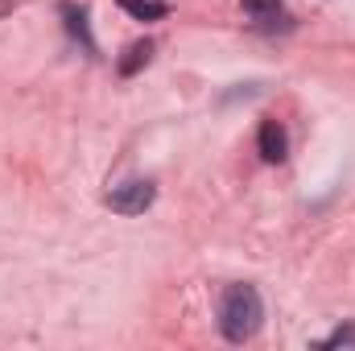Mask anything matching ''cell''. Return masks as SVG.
<instances>
[{"mask_svg": "<svg viewBox=\"0 0 355 351\" xmlns=\"http://www.w3.org/2000/svg\"><path fill=\"white\" fill-rule=\"evenodd\" d=\"M265 323V302L252 285H227L219 302V331L227 343H248Z\"/></svg>", "mask_w": 355, "mask_h": 351, "instance_id": "6da1fadb", "label": "cell"}, {"mask_svg": "<svg viewBox=\"0 0 355 351\" xmlns=\"http://www.w3.org/2000/svg\"><path fill=\"white\" fill-rule=\"evenodd\" d=\"M153 198H157V186L145 182V178L120 182V186H112V190L103 194V203H107L116 215H145V211L153 207Z\"/></svg>", "mask_w": 355, "mask_h": 351, "instance_id": "7a4b0ae2", "label": "cell"}, {"mask_svg": "<svg viewBox=\"0 0 355 351\" xmlns=\"http://www.w3.org/2000/svg\"><path fill=\"white\" fill-rule=\"evenodd\" d=\"M240 4L257 29H289V12L281 0H240Z\"/></svg>", "mask_w": 355, "mask_h": 351, "instance_id": "3957f363", "label": "cell"}, {"mask_svg": "<svg viewBox=\"0 0 355 351\" xmlns=\"http://www.w3.org/2000/svg\"><path fill=\"white\" fill-rule=\"evenodd\" d=\"M257 149H261V157H265L268 166L285 162V153H289V137H285V128H281L277 120H265V124H261V132H257Z\"/></svg>", "mask_w": 355, "mask_h": 351, "instance_id": "277c9868", "label": "cell"}, {"mask_svg": "<svg viewBox=\"0 0 355 351\" xmlns=\"http://www.w3.org/2000/svg\"><path fill=\"white\" fill-rule=\"evenodd\" d=\"M149 58H153V42H149V37L132 42V46L124 50V58H120V75H124V79H132L141 67H149Z\"/></svg>", "mask_w": 355, "mask_h": 351, "instance_id": "5b68a950", "label": "cell"}, {"mask_svg": "<svg viewBox=\"0 0 355 351\" xmlns=\"http://www.w3.org/2000/svg\"><path fill=\"white\" fill-rule=\"evenodd\" d=\"M120 8H124V12H132L137 21H162V17L170 12V4H166V0H120Z\"/></svg>", "mask_w": 355, "mask_h": 351, "instance_id": "8992f818", "label": "cell"}, {"mask_svg": "<svg viewBox=\"0 0 355 351\" xmlns=\"http://www.w3.org/2000/svg\"><path fill=\"white\" fill-rule=\"evenodd\" d=\"M62 17H67V29H71L75 37H83L87 50H95V42H91V33H87V12L75 8V4H62Z\"/></svg>", "mask_w": 355, "mask_h": 351, "instance_id": "52a82bcc", "label": "cell"}, {"mask_svg": "<svg viewBox=\"0 0 355 351\" xmlns=\"http://www.w3.org/2000/svg\"><path fill=\"white\" fill-rule=\"evenodd\" d=\"M318 348L331 351V348H355V327L347 323V327H339V331H331L327 339H318Z\"/></svg>", "mask_w": 355, "mask_h": 351, "instance_id": "ba28073f", "label": "cell"}]
</instances>
